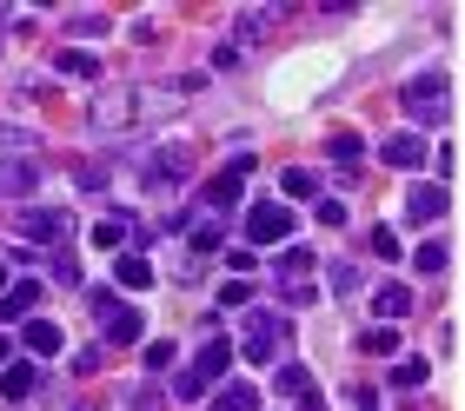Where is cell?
<instances>
[{"mask_svg": "<svg viewBox=\"0 0 465 411\" xmlns=\"http://www.w3.org/2000/svg\"><path fill=\"white\" fill-rule=\"evenodd\" d=\"M54 67L67 73V80H94V73H100V60H94L87 47H60V54H54Z\"/></svg>", "mask_w": 465, "mask_h": 411, "instance_id": "d6986e66", "label": "cell"}, {"mask_svg": "<svg viewBox=\"0 0 465 411\" xmlns=\"http://www.w3.org/2000/svg\"><path fill=\"white\" fill-rule=\"evenodd\" d=\"M140 358H146V372H166V365H173V345H166V338H153Z\"/></svg>", "mask_w": 465, "mask_h": 411, "instance_id": "f546056e", "label": "cell"}, {"mask_svg": "<svg viewBox=\"0 0 465 411\" xmlns=\"http://www.w3.org/2000/svg\"><path fill=\"white\" fill-rule=\"evenodd\" d=\"M326 153H332V160H340V166L352 172V160L366 153V140H359V133H332V140H326Z\"/></svg>", "mask_w": 465, "mask_h": 411, "instance_id": "cb8c5ba5", "label": "cell"}, {"mask_svg": "<svg viewBox=\"0 0 465 411\" xmlns=\"http://www.w3.org/2000/svg\"><path fill=\"white\" fill-rule=\"evenodd\" d=\"M359 352H372V358H392V352H399V332H392V326H372V332H359Z\"/></svg>", "mask_w": 465, "mask_h": 411, "instance_id": "603a6c76", "label": "cell"}, {"mask_svg": "<svg viewBox=\"0 0 465 411\" xmlns=\"http://www.w3.org/2000/svg\"><path fill=\"white\" fill-rule=\"evenodd\" d=\"M446 259H452V252L432 240V246H419V252H412V266H419V272H446Z\"/></svg>", "mask_w": 465, "mask_h": 411, "instance_id": "4316f807", "label": "cell"}, {"mask_svg": "<svg viewBox=\"0 0 465 411\" xmlns=\"http://www.w3.org/2000/svg\"><path fill=\"white\" fill-rule=\"evenodd\" d=\"M20 338H27V352H34V358H54L60 345H67V338H60V326H54V318H27V332H20Z\"/></svg>", "mask_w": 465, "mask_h": 411, "instance_id": "2e32d148", "label": "cell"}, {"mask_svg": "<svg viewBox=\"0 0 465 411\" xmlns=\"http://www.w3.org/2000/svg\"><path fill=\"white\" fill-rule=\"evenodd\" d=\"M220 246V226H213V212L206 220H193V252H213Z\"/></svg>", "mask_w": 465, "mask_h": 411, "instance_id": "f1b7e54d", "label": "cell"}, {"mask_svg": "<svg viewBox=\"0 0 465 411\" xmlns=\"http://www.w3.org/2000/svg\"><path fill=\"white\" fill-rule=\"evenodd\" d=\"M67 212H60V206H47V212H40V206H27V212H20V232H27V240L34 246H60V240H67Z\"/></svg>", "mask_w": 465, "mask_h": 411, "instance_id": "9c48e42d", "label": "cell"}, {"mask_svg": "<svg viewBox=\"0 0 465 411\" xmlns=\"http://www.w3.org/2000/svg\"><path fill=\"white\" fill-rule=\"evenodd\" d=\"M246 298H252L246 279H226V286H220V306H246Z\"/></svg>", "mask_w": 465, "mask_h": 411, "instance_id": "1f68e13d", "label": "cell"}, {"mask_svg": "<svg viewBox=\"0 0 465 411\" xmlns=\"http://www.w3.org/2000/svg\"><path fill=\"white\" fill-rule=\"evenodd\" d=\"M246 240H252V246H286V240H292V212H286L280 200L246 206Z\"/></svg>", "mask_w": 465, "mask_h": 411, "instance_id": "52a82bcc", "label": "cell"}, {"mask_svg": "<svg viewBox=\"0 0 465 411\" xmlns=\"http://www.w3.org/2000/svg\"><path fill=\"white\" fill-rule=\"evenodd\" d=\"M372 252H379V259H399V232H386V226H372Z\"/></svg>", "mask_w": 465, "mask_h": 411, "instance_id": "d6a6232c", "label": "cell"}, {"mask_svg": "<svg viewBox=\"0 0 465 411\" xmlns=\"http://www.w3.org/2000/svg\"><path fill=\"white\" fill-rule=\"evenodd\" d=\"M280 186H286V200H312V192H320V172H306V166H286V172H280Z\"/></svg>", "mask_w": 465, "mask_h": 411, "instance_id": "7402d4cb", "label": "cell"}, {"mask_svg": "<svg viewBox=\"0 0 465 411\" xmlns=\"http://www.w3.org/2000/svg\"><path fill=\"white\" fill-rule=\"evenodd\" d=\"M213 67H220V73H232V67H240V40H226V47H213Z\"/></svg>", "mask_w": 465, "mask_h": 411, "instance_id": "e575fe53", "label": "cell"}, {"mask_svg": "<svg viewBox=\"0 0 465 411\" xmlns=\"http://www.w3.org/2000/svg\"><path fill=\"white\" fill-rule=\"evenodd\" d=\"M272 385H280V392H286V398H300V405L312 398V372H306V365H292V358L280 365V378H272Z\"/></svg>", "mask_w": 465, "mask_h": 411, "instance_id": "44dd1931", "label": "cell"}, {"mask_svg": "<svg viewBox=\"0 0 465 411\" xmlns=\"http://www.w3.org/2000/svg\"><path fill=\"white\" fill-rule=\"evenodd\" d=\"M226 365H232V338L213 326V332H206V345L193 352V365H186V372L173 378V398H206V392H213V385L226 378Z\"/></svg>", "mask_w": 465, "mask_h": 411, "instance_id": "7a4b0ae2", "label": "cell"}, {"mask_svg": "<svg viewBox=\"0 0 465 411\" xmlns=\"http://www.w3.org/2000/svg\"><path fill=\"white\" fill-rule=\"evenodd\" d=\"M372 312L386 318V326H392V318H406L412 312V286H379L372 292Z\"/></svg>", "mask_w": 465, "mask_h": 411, "instance_id": "ac0fdd59", "label": "cell"}, {"mask_svg": "<svg viewBox=\"0 0 465 411\" xmlns=\"http://www.w3.org/2000/svg\"><path fill=\"white\" fill-rule=\"evenodd\" d=\"M0 14H7V7H0Z\"/></svg>", "mask_w": 465, "mask_h": 411, "instance_id": "f35d334b", "label": "cell"}, {"mask_svg": "<svg viewBox=\"0 0 465 411\" xmlns=\"http://www.w3.org/2000/svg\"><path fill=\"white\" fill-rule=\"evenodd\" d=\"M34 186H40V160H27V153L0 160V200H27Z\"/></svg>", "mask_w": 465, "mask_h": 411, "instance_id": "30bf717a", "label": "cell"}, {"mask_svg": "<svg viewBox=\"0 0 465 411\" xmlns=\"http://www.w3.org/2000/svg\"><path fill=\"white\" fill-rule=\"evenodd\" d=\"M320 226H346V206L340 200H320Z\"/></svg>", "mask_w": 465, "mask_h": 411, "instance_id": "8d00e7d4", "label": "cell"}, {"mask_svg": "<svg viewBox=\"0 0 465 411\" xmlns=\"http://www.w3.org/2000/svg\"><path fill=\"white\" fill-rule=\"evenodd\" d=\"M272 20H280V7H266V14L252 7V14H240V34H246V40H252V34H272Z\"/></svg>", "mask_w": 465, "mask_h": 411, "instance_id": "83f0119b", "label": "cell"}, {"mask_svg": "<svg viewBox=\"0 0 465 411\" xmlns=\"http://www.w3.org/2000/svg\"><path fill=\"white\" fill-rule=\"evenodd\" d=\"M87 306H94V326L107 332L114 345H134V338H140V312L126 306L120 292H87Z\"/></svg>", "mask_w": 465, "mask_h": 411, "instance_id": "5b68a950", "label": "cell"}, {"mask_svg": "<svg viewBox=\"0 0 465 411\" xmlns=\"http://www.w3.org/2000/svg\"><path fill=\"white\" fill-rule=\"evenodd\" d=\"M246 172H252V160H232L226 172H213V180H206V212H232L246 200Z\"/></svg>", "mask_w": 465, "mask_h": 411, "instance_id": "ba28073f", "label": "cell"}, {"mask_svg": "<svg viewBox=\"0 0 465 411\" xmlns=\"http://www.w3.org/2000/svg\"><path fill=\"white\" fill-rule=\"evenodd\" d=\"M126 232H134V220H126V212H107V220L94 226V246H100V252H120Z\"/></svg>", "mask_w": 465, "mask_h": 411, "instance_id": "ffe728a7", "label": "cell"}, {"mask_svg": "<svg viewBox=\"0 0 465 411\" xmlns=\"http://www.w3.org/2000/svg\"><path fill=\"white\" fill-rule=\"evenodd\" d=\"M446 73H419V80H406V93H399V106H406L412 120H446Z\"/></svg>", "mask_w": 465, "mask_h": 411, "instance_id": "8992f818", "label": "cell"}, {"mask_svg": "<svg viewBox=\"0 0 465 411\" xmlns=\"http://www.w3.org/2000/svg\"><path fill=\"white\" fill-rule=\"evenodd\" d=\"M286 332H292V326H286L280 312H260V306H252V312H246V338H240V352H246L252 365H272V358L286 352Z\"/></svg>", "mask_w": 465, "mask_h": 411, "instance_id": "3957f363", "label": "cell"}, {"mask_svg": "<svg viewBox=\"0 0 465 411\" xmlns=\"http://www.w3.org/2000/svg\"><path fill=\"white\" fill-rule=\"evenodd\" d=\"M153 93H146V86H100L94 93V106H87V126L100 140H120V133H134L140 120H153Z\"/></svg>", "mask_w": 465, "mask_h": 411, "instance_id": "6da1fadb", "label": "cell"}, {"mask_svg": "<svg viewBox=\"0 0 465 411\" xmlns=\"http://www.w3.org/2000/svg\"><path fill=\"white\" fill-rule=\"evenodd\" d=\"M260 405V392H252V385H226V392L213 398V411H252Z\"/></svg>", "mask_w": 465, "mask_h": 411, "instance_id": "484cf974", "label": "cell"}, {"mask_svg": "<svg viewBox=\"0 0 465 411\" xmlns=\"http://www.w3.org/2000/svg\"><path fill=\"white\" fill-rule=\"evenodd\" d=\"M392 385H399V392H419V385H426V358H399L392 365Z\"/></svg>", "mask_w": 465, "mask_h": 411, "instance_id": "d4e9b609", "label": "cell"}, {"mask_svg": "<svg viewBox=\"0 0 465 411\" xmlns=\"http://www.w3.org/2000/svg\"><path fill=\"white\" fill-rule=\"evenodd\" d=\"M34 385H40L34 358H20V365H7V372H0V392H7L14 405H20V398H34Z\"/></svg>", "mask_w": 465, "mask_h": 411, "instance_id": "e0dca14e", "label": "cell"}, {"mask_svg": "<svg viewBox=\"0 0 465 411\" xmlns=\"http://www.w3.org/2000/svg\"><path fill=\"white\" fill-rule=\"evenodd\" d=\"M74 180L87 186V192H100V186H107V166H74Z\"/></svg>", "mask_w": 465, "mask_h": 411, "instance_id": "836d02e7", "label": "cell"}, {"mask_svg": "<svg viewBox=\"0 0 465 411\" xmlns=\"http://www.w3.org/2000/svg\"><path fill=\"white\" fill-rule=\"evenodd\" d=\"M272 279H280V298H286V306H312V298H320V286H312V252H306V246H286Z\"/></svg>", "mask_w": 465, "mask_h": 411, "instance_id": "277c9868", "label": "cell"}, {"mask_svg": "<svg viewBox=\"0 0 465 411\" xmlns=\"http://www.w3.org/2000/svg\"><path fill=\"white\" fill-rule=\"evenodd\" d=\"M67 27H74L80 40H94V34H107V14H74V20H67Z\"/></svg>", "mask_w": 465, "mask_h": 411, "instance_id": "4dcf8cb0", "label": "cell"}, {"mask_svg": "<svg viewBox=\"0 0 465 411\" xmlns=\"http://www.w3.org/2000/svg\"><path fill=\"white\" fill-rule=\"evenodd\" d=\"M0 292H7V272H0Z\"/></svg>", "mask_w": 465, "mask_h": 411, "instance_id": "74e56055", "label": "cell"}, {"mask_svg": "<svg viewBox=\"0 0 465 411\" xmlns=\"http://www.w3.org/2000/svg\"><path fill=\"white\" fill-rule=\"evenodd\" d=\"M379 160H386V166H419V160H426V140H419V133H392L386 146H379Z\"/></svg>", "mask_w": 465, "mask_h": 411, "instance_id": "5bb4252c", "label": "cell"}, {"mask_svg": "<svg viewBox=\"0 0 465 411\" xmlns=\"http://www.w3.org/2000/svg\"><path fill=\"white\" fill-rule=\"evenodd\" d=\"M114 279H120L126 292H146V286H153V266H146V252H120V259H114Z\"/></svg>", "mask_w": 465, "mask_h": 411, "instance_id": "9a60e30c", "label": "cell"}, {"mask_svg": "<svg viewBox=\"0 0 465 411\" xmlns=\"http://www.w3.org/2000/svg\"><path fill=\"white\" fill-rule=\"evenodd\" d=\"M346 398H352V411H379V392H372V385H352Z\"/></svg>", "mask_w": 465, "mask_h": 411, "instance_id": "d590c367", "label": "cell"}, {"mask_svg": "<svg viewBox=\"0 0 465 411\" xmlns=\"http://www.w3.org/2000/svg\"><path fill=\"white\" fill-rule=\"evenodd\" d=\"M446 206H452V200H446V186H432V180L406 192V220H412V226H432V220H446Z\"/></svg>", "mask_w": 465, "mask_h": 411, "instance_id": "7c38bea8", "label": "cell"}, {"mask_svg": "<svg viewBox=\"0 0 465 411\" xmlns=\"http://www.w3.org/2000/svg\"><path fill=\"white\" fill-rule=\"evenodd\" d=\"M40 306V279H14L7 292H0V318H27Z\"/></svg>", "mask_w": 465, "mask_h": 411, "instance_id": "4fadbf2b", "label": "cell"}, {"mask_svg": "<svg viewBox=\"0 0 465 411\" xmlns=\"http://www.w3.org/2000/svg\"><path fill=\"white\" fill-rule=\"evenodd\" d=\"M186 172H193V153H186V146H160V153L146 160V186H180Z\"/></svg>", "mask_w": 465, "mask_h": 411, "instance_id": "8fae6325", "label": "cell"}]
</instances>
